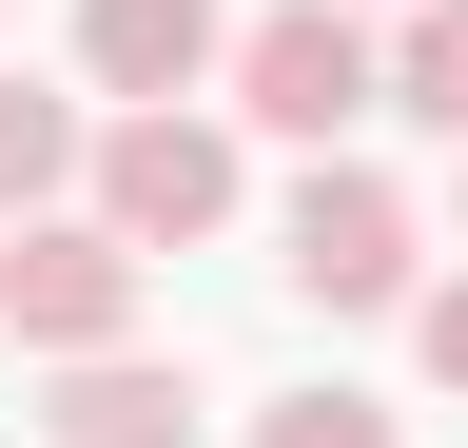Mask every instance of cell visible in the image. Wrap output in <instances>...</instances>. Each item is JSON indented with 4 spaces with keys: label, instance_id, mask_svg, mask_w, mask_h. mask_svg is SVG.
<instances>
[{
    "label": "cell",
    "instance_id": "cell-1",
    "mask_svg": "<svg viewBox=\"0 0 468 448\" xmlns=\"http://www.w3.org/2000/svg\"><path fill=\"white\" fill-rule=\"evenodd\" d=\"M234 118L292 137V156H332L351 118H390V39H371V0H273V20H234Z\"/></svg>",
    "mask_w": 468,
    "mask_h": 448
},
{
    "label": "cell",
    "instance_id": "cell-2",
    "mask_svg": "<svg viewBox=\"0 0 468 448\" xmlns=\"http://www.w3.org/2000/svg\"><path fill=\"white\" fill-rule=\"evenodd\" d=\"M137 234H117V214L79 195V214H20V234H0V331H20L39 370H79V351H137Z\"/></svg>",
    "mask_w": 468,
    "mask_h": 448
},
{
    "label": "cell",
    "instance_id": "cell-3",
    "mask_svg": "<svg viewBox=\"0 0 468 448\" xmlns=\"http://www.w3.org/2000/svg\"><path fill=\"white\" fill-rule=\"evenodd\" d=\"M273 273H292L313 312H410V293H430V214H410L371 156H313L292 214H273Z\"/></svg>",
    "mask_w": 468,
    "mask_h": 448
},
{
    "label": "cell",
    "instance_id": "cell-4",
    "mask_svg": "<svg viewBox=\"0 0 468 448\" xmlns=\"http://www.w3.org/2000/svg\"><path fill=\"white\" fill-rule=\"evenodd\" d=\"M234 195H254L234 118H196V98H117V118H98V214H117L137 254H196V234H234Z\"/></svg>",
    "mask_w": 468,
    "mask_h": 448
},
{
    "label": "cell",
    "instance_id": "cell-5",
    "mask_svg": "<svg viewBox=\"0 0 468 448\" xmlns=\"http://www.w3.org/2000/svg\"><path fill=\"white\" fill-rule=\"evenodd\" d=\"M79 78L98 98H196V78H234V0H79Z\"/></svg>",
    "mask_w": 468,
    "mask_h": 448
},
{
    "label": "cell",
    "instance_id": "cell-6",
    "mask_svg": "<svg viewBox=\"0 0 468 448\" xmlns=\"http://www.w3.org/2000/svg\"><path fill=\"white\" fill-rule=\"evenodd\" d=\"M39 429H58V448H196V370H156V351H79Z\"/></svg>",
    "mask_w": 468,
    "mask_h": 448
},
{
    "label": "cell",
    "instance_id": "cell-7",
    "mask_svg": "<svg viewBox=\"0 0 468 448\" xmlns=\"http://www.w3.org/2000/svg\"><path fill=\"white\" fill-rule=\"evenodd\" d=\"M79 195H98V118L39 98V78H0V234L20 214H79Z\"/></svg>",
    "mask_w": 468,
    "mask_h": 448
},
{
    "label": "cell",
    "instance_id": "cell-8",
    "mask_svg": "<svg viewBox=\"0 0 468 448\" xmlns=\"http://www.w3.org/2000/svg\"><path fill=\"white\" fill-rule=\"evenodd\" d=\"M390 118H430L468 156V0H410V20H390Z\"/></svg>",
    "mask_w": 468,
    "mask_h": 448
},
{
    "label": "cell",
    "instance_id": "cell-9",
    "mask_svg": "<svg viewBox=\"0 0 468 448\" xmlns=\"http://www.w3.org/2000/svg\"><path fill=\"white\" fill-rule=\"evenodd\" d=\"M254 448H390V410H371V390H273Z\"/></svg>",
    "mask_w": 468,
    "mask_h": 448
},
{
    "label": "cell",
    "instance_id": "cell-10",
    "mask_svg": "<svg viewBox=\"0 0 468 448\" xmlns=\"http://www.w3.org/2000/svg\"><path fill=\"white\" fill-rule=\"evenodd\" d=\"M410 351H430V390H468V273H430V293H410Z\"/></svg>",
    "mask_w": 468,
    "mask_h": 448
},
{
    "label": "cell",
    "instance_id": "cell-11",
    "mask_svg": "<svg viewBox=\"0 0 468 448\" xmlns=\"http://www.w3.org/2000/svg\"><path fill=\"white\" fill-rule=\"evenodd\" d=\"M449 214H468V176H449Z\"/></svg>",
    "mask_w": 468,
    "mask_h": 448
},
{
    "label": "cell",
    "instance_id": "cell-12",
    "mask_svg": "<svg viewBox=\"0 0 468 448\" xmlns=\"http://www.w3.org/2000/svg\"><path fill=\"white\" fill-rule=\"evenodd\" d=\"M390 20H410V0H390Z\"/></svg>",
    "mask_w": 468,
    "mask_h": 448
}]
</instances>
